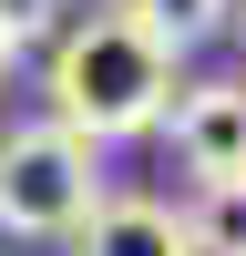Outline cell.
<instances>
[{
	"label": "cell",
	"instance_id": "obj_2",
	"mask_svg": "<svg viewBox=\"0 0 246 256\" xmlns=\"http://www.w3.org/2000/svg\"><path fill=\"white\" fill-rule=\"evenodd\" d=\"M102 205V144L62 134L52 113L0 134V236L20 246H72V226Z\"/></svg>",
	"mask_w": 246,
	"mask_h": 256
},
{
	"label": "cell",
	"instance_id": "obj_7",
	"mask_svg": "<svg viewBox=\"0 0 246 256\" xmlns=\"http://www.w3.org/2000/svg\"><path fill=\"white\" fill-rule=\"evenodd\" d=\"M72 10H82V0H0V41H10V52H31V41H52Z\"/></svg>",
	"mask_w": 246,
	"mask_h": 256
},
{
	"label": "cell",
	"instance_id": "obj_5",
	"mask_svg": "<svg viewBox=\"0 0 246 256\" xmlns=\"http://www.w3.org/2000/svg\"><path fill=\"white\" fill-rule=\"evenodd\" d=\"M174 216H184V246L195 256H246V174L195 184V205H174Z\"/></svg>",
	"mask_w": 246,
	"mask_h": 256
},
{
	"label": "cell",
	"instance_id": "obj_9",
	"mask_svg": "<svg viewBox=\"0 0 246 256\" xmlns=\"http://www.w3.org/2000/svg\"><path fill=\"white\" fill-rule=\"evenodd\" d=\"M236 31H246V10H236Z\"/></svg>",
	"mask_w": 246,
	"mask_h": 256
},
{
	"label": "cell",
	"instance_id": "obj_3",
	"mask_svg": "<svg viewBox=\"0 0 246 256\" xmlns=\"http://www.w3.org/2000/svg\"><path fill=\"white\" fill-rule=\"evenodd\" d=\"M154 134H174V164H184L195 184L246 174V72H226V82H174V102H164Z\"/></svg>",
	"mask_w": 246,
	"mask_h": 256
},
{
	"label": "cell",
	"instance_id": "obj_8",
	"mask_svg": "<svg viewBox=\"0 0 246 256\" xmlns=\"http://www.w3.org/2000/svg\"><path fill=\"white\" fill-rule=\"evenodd\" d=\"M10 62H20V52H10V41H0V82H10Z\"/></svg>",
	"mask_w": 246,
	"mask_h": 256
},
{
	"label": "cell",
	"instance_id": "obj_1",
	"mask_svg": "<svg viewBox=\"0 0 246 256\" xmlns=\"http://www.w3.org/2000/svg\"><path fill=\"white\" fill-rule=\"evenodd\" d=\"M174 62L184 52H164L123 0H92V10H72L52 31L41 113H52L62 134H82V144H134V134H154L164 102H174Z\"/></svg>",
	"mask_w": 246,
	"mask_h": 256
},
{
	"label": "cell",
	"instance_id": "obj_4",
	"mask_svg": "<svg viewBox=\"0 0 246 256\" xmlns=\"http://www.w3.org/2000/svg\"><path fill=\"white\" fill-rule=\"evenodd\" d=\"M72 256H195L184 246V216L154 195H102L92 216L72 226Z\"/></svg>",
	"mask_w": 246,
	"mask_h": 256
},
{
	"label": "cell",
	"instance_id": "obj_6",
	"mask_svg": "<svg viewBox=\"0 0 246 256\" xmlns=\"http://www.w3.org/2000/svg\"><path fill=\"white\" fill-rule=\"evenodd\" d=\"M123 10H134L144 31L164 41V52H195V41L236 31V0H123Z\"/></svg>",
	"mask_w": 246,
	"mask_h": 256
}]
</instances>
